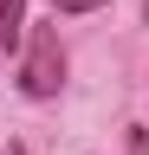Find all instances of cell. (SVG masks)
Here are the masks:
<instances>
[{
	"instance_id": "cell-1",
	"label": "cell",
	"mask_w": 149,
	"mask_h": 155,
	"mask_svg": "<svg viewBox=\"0 0 149 155\" xmlns=\"http://www.w3.org/2000/svg\"><path fill=\"white\" fill-rule=\"evenodd\" d=\"M20 91L32 97V104H46V97H59V91H65V45H59V32H52V26H39V32L26 39Z\"/></svg>"
},
{
	"instance_id": "cell-2",
	"label": "cell",
	"mask_w": 149,
	"mask_h": 155,
	"mask_svg": "<svg viewBox=\"0 0 149 155\" xmlns=\"http://www.w3.org/2000/svg\"><path fill=\"white\" fill-rule=\"evenodd\" d=\"M26 45V0H0V52Z\"/></svg>"
},
{
	"instance_id": "cell-3",
	"label": "cell",
	"mask_w": 149,
	"mask_h": 155,
	"mask_svg": "<svg viewBox=\"0 0 149 155\" xmlns=\"http://www.w3.org/2000/svg\"><path fill=\"white\" fill-rule=\"evenodd\" d=\"M59 13H97V7H110V0H52Z\"/></svg>"
},
{
	"instance_id": "cell-4",
	"label": "cell",
	"mask_w": 149,
	"mask_h": 155,
	"mask_svg": "<svg viewBox=\"0 0 149 155\" xmlns=\"http://www.w3.org/2000/svg\"><path fill=\"white\" fill-rule=\"evenodd\" d=\"M130 155H149V129L143 123H130Z\"/></svg>"
},
{
	"instance_id": "cell-5",
	"label": "cell",
	"mask_w": 149,
	"mask_h": 155,
	"mask_svg": "<svg viewBox=\"0 0 149 155\" xmlns=\"http://www.w3.org/2000/svg\"><path fill=\"white\" fill-rule=\"evenodd\" d=\"M7 155H32V149H26V142H13V149H7Z\"/></svg>"
}]
</instances>
